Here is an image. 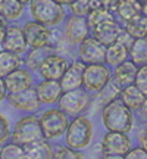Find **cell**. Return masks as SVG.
<instances>
[{
    "mask_svg": "<svg viewBox=\"0 0 147 159\" xmlns=\"http://www.w3.org/2000/svg\"><path fill=\"white\" fill-rule=\"evenodd\" d=\"M102 121L108 131L130 133L134 128V112L118 97L102 108Z\"/></svg>",
    "mask_w": 147,
    "mask_h": 159,
    "instance_id": "cell-1",
    "label": "cell"
},
{
    "mask_svg": "<svg viewBox=\"0 0 147 159\" xmlns=\"http://www.w3.org/2000/svg\"><path fill=\"white\" fill-rule=\"evenodd\" d=\"M93 122L90 118L84 115L72 116L69 121V125L65 133V143L77 150H84L93 142Z\"/></svg>",
    "mask_w": 147,
    "mask_h": 159,
    "instance_id": "cell-2",
    "label": "cell"
},
{
    "mask_svg": "<svg viewBox=\"0 0 147 159\" xmlns=\"http://www.w3.org/2000/svg\"><path fill=\"white\" fill-rule=\"evenodd\" d=\"M69 121L71 118L59 106L53 105L46 111H43V114L40 115V124H41V131H43L44 139L55 142L62 136H65Z\"/></svg>",
    "mask_w": 147,
    "mask_h": 159,
    "instance_id": "cell-3",
    "label": "cell"
},
{
    "mask_svg": "<svg viewBox=\"0 0 147 159\" xmlns=\"http://www.w3.org/2000/svg\"><path fill=\"white\" fill-rule=\"evenodd\" d=\"M31 18L47 27H56L65 19V6L56 0H31L29 2Z\"/></svg>",
    "mask_w": 147,
    "mask_h": 159,
    "instance_id": "cell-4",
    "label": "cell"
},
{
    "mask_svg": "<svg viewBox=\"0 0 147 159\" xmlns=\"http://www.w3.org/2000/svg\"><path fill=\"white\" fill-rule=\"evenodd\" d=\"M91 93L87 91L84 87H78V89H72V90L63 91L60 96L57 106L62 109L69 118L77 116V115H82L90 108L91 105Z\"/></svg>",
    "mask_w": 147,
    "mask_h": 159,
    "instance_id": "cell-5",
    "label": "cell"
},
{
    "mask_svg": "<svg viewBox=\"0 0 147 159\" xmlns=\"http://www.w3.org/2000/svg\"><path fill=\"white\" fill-rule=\"evenodd\" d=\"M43 131H41V124H40V116H35L34 114L25 115L19 118L15 122V127L12 130L11 140L19 143V144H28L35 140L43 139Z\"/></svg>",
    "mask_w": 147,
    "mask_h": 159,
    "instance_id": "cell-6",
    "label": "cell"
},
{
    "mask_svg": "<svg viewBox=\"0 0 147 159\" xmlns=\"http://www.w3.org/2000/svg\"><path fill=\"white\" fill-rule=\"evenodd\" d=\"M131 146L132 143L128 133L108 131L102 139V155L106 159H122Z\"/></svg>",
    "mask_w": 147,
    "mask_h": 159,
    "instance_id": "cell-7",
    "label": "cell"
},
{
    "mask_svg": "<svg viewBox=\"0 0 147 159\" xmlns=\"http://www.w3.org/2000/svg\"><path fill=\"white\" fill-rule=\"evenodd\" d=\"M112 78L110 68L106 63H88L85 65L84 78H82V87L91 94H96L97 91L103 89L105 84Z\"/></svg>",
    "mask_w": 147,
    "mask_h": 159,
    "instance_id": "cell-8",
    "label": "cell"
},
{
    "mask_svg": "<svg viewBox=\"0 0 147 159\" xmlns=\"http://www.w3.org/2000/svg\"><path fill=\"white\" fill-rule=\"evenodd\" d=\"M88 35H91V27H90V24H88L87 16L71 13L66 18V21H65V28H63V37H65V40L68 41L69 44L78 46Z\"/></svg>",
    "mask_w": 147,
    "mask_h": 159,
    "instance_id": "cell-9",
    "label": "cell"
},
{
    "mask_svg": "<svg viewBox=\"0 0 147 159\" xmlns=\"http://www.w3.org/2000/svg\"><path fill=\"white\" fill-rule=\"evenodd\" d=\"M78 59H81L85 65L103 63L106 61V46L100 43L96 37L88 35L78 44Z\"/></svg>",
    "mask_w": 147,
    "mask_h": 159,
    "instance_id": "cell-10",
    "label": "cell"
},
{
    "mask_svg": "<svg viewBox=\"0 0 147 159\" xmlns=\"http://www.w3.org/2000/svg\"><path fill=\"white\" fill-rule=\"evenodd\" d=\"M7 102L13 109L34 114L40 109L41 103L38 100L35 87H28L25 90L16 91V93H7Z\"/></svg>",
    "mask_w": 147,
    "mask_h": 159,
    "instance_id": "cell-11",
    "label": "cell"
},
{
    "mask_svg": "<svg viewBox=\"0 0 147 159\" xmlns=\"http://www.w3.org/2000/svg\"><path fill=\"white\" fill-rule=\"evenodd\" d=\"M24 34L28 43V47H40V46H46L51 43V33L53 30H50V27H47L44 24L38 22L35 19L27 21L24 24Z\"/></svg>",
    "mask_w": 147,
    "mask_h": 159,
    "instance_id": "cell-12",
    "label": "cell"
},
{
    "mask_svg": "<svg viewBox=\"0 0 147 159\" xmlns=\"http://www.w3.org/2000/svg\"><path fill=\"white\" fill-rule=\"evenodd\" d=\"M69 61L65 56L53 52L44 59L38 69V75L44 80H60L65 69L68 68Z\"/></svg>",
    "mask_w": 147,
    "mask_h": 159,
    "instance_id": "cell-13",
    "label": "cell"
},
{
    "mask_svg": "<svg viewBox=\"0 0 147 159\" xmlns=\"http://www.w3.org/2000/svg\"><path fill=\"white\" fill-rule=\"evenodd\" d=\"M35 91L41 105L53 106L57 105L60 96L63 94V89L60 85L59 80H41L38 84L35 85Z\"/></svg>",
    "mask_w": 147,
    "mask_h": 159,
    "instance_id": "cell-14",
    "label": "cell"
},
{
    "mask_svg": "<svg viewBox=\"0 0 147 159\" xmlns=\"http://www.w3.org/2000/svg\"><path fill=\"white\" fill-rule=\"evenodd\" d=\"M84 69L85 63L81 59H75L68 63V68L65 69L63 75L60 77V85H62L63 91L72 90V89H78L82 87V78H84Z\"/></svg>",
    "mask_w": 147,
    "mask_h": 159,
    "instance_id": "cell-15",
    "label": "cell"
},
{
    "mask_svg": "<svg viewBox=\"0 0 147 159\" xmlns=\"http://www.w3.org/2000/svg\"><path fill=\"white\" fill-rule=\"evenodd\" d=\"M2 49L15 52V53H21V55L28 50V43H27L22 27L7 25L5 39H3V43H2Z\"/></svg>",
    "mask_w": 147,
    "mask_h": 159,
    "instance_id": "cell-16",
    "label": "cell"
},
{
    "mask_svg": "<svg viewBox=\"0 0 147 159\" xmlns=\"http://www.w3.org/2000/svg\"><path fill=\"white\" fill-rule=\"evenodd\" d=\"M5 78L6 89L9 93H16V91L25 90L34 84V77L31 74V71L28 68H18L15 71H12L11 74H7Z\"/></svg>",
    "mask_w": 147,
    "mask_h": 159,
    "instance_id": "cell-17",
    "label": "cell"
},
{
    "mask_svg": "<svg viewBox=\"0 0 147 159\" xmlns=\"http://www.w3.org/2000/svg\"><path fill=\"white\" fill-rule=\"evenodd\" d=\"M121 31H122V25L116 19H112V21L102 22L96 25L94 28H91V35L96 37L105 46H109L118 40V35Z\"/></svg>",
    "mask_w": 147,
    "mask_h": 159,
    "instance_id": "cell-18",
    "label": "cell"
},
{
    "mask_svg": "<svg viewBox=\"0 0 147 159\" xmlns=\"http://www.w3.org/2000/svg\"><path fill=\"white\" fill-rule=\"evenodd\" d=\"M137 69H138V65L134 63L131 59H127L125 62L119 63L118 66H115L113 74H112V80L121 89H124L127 85L134 84L136 75H137Z\"/></svg>",
    "mask_w": 147,
    "mask_h": 159,
    "instance_id": "cell-19",
    "label": "cell"
},
{
    "mask_svg": "<svg viewBox=\"0 0 147 159\" xmlns=\"http://www.w3.org/2000/svg\"><path fill=\"white\" fill-rule=\"evenodd\" d=\"M25 149V158L29 159H50L55 158V149L50 144V140L40 139L33 143H28L24 146Z\"/></svg>",
    "mask_w": 147,
    "mask_h": 159,
    "instance_id": "cell-20",
    "label": "cell"
},
{
    "mask_svg": "<svg viewBox=\"0 0 147 159\" xmlns=\"http://www.w3.org/2000/svg\"><path fill=\"white\" fill-rule=\"evenodd\" d=\"M55 52V47L51 44L40 46V47H31L29 53H27V57L24 59V65L31 71V72H38L41 63L49 55Z\"/></svg>",
    "mask_w": 147,
    "mask_h": 159,
    "instance_id": "cell-21",
    "label": "cell"
},
{
    "mask_svg": "<svg viewBox=\"0 0 147 159\" xmlns=\"http://www.w3.org/2000/svg\"><path fill=\"white\" fill-rule=\"evenodd\" d=\"M127 59H130V47H127L121 41H113L112 44L106 46V61L105 63L109 66H118L119 63L125 62Z\"/></svg>",
    "mask_w": 147,
    "mask_h": 159,
    "instance_id": "cell-22",
    "label": "cell"
},
{
    "mask_svg": "<svg viewBox=\"0 0 147 159\" xmlns=\"http://www.w3.org/2000/svg\"><path fill=\"white\" fill-rule=\"evenodd\" d=\"M119 99H121L132 112H137V111L140 109V106L143 105V102H144L146 94H144L136 84H130L121 90Z\"/></svg>",
    "mask_w": 147,
    "mask_h": 159,
    "instance_id": "cell-23",
    "label": "cell"
},
{
    "mask_svg": "<svg viewBox=\"0 0 147 159\" xmlns=\"http://www.w3.org/2000/svg\"><path fill=\"white\" fill-rule=\"evenodd\" d=\"M24 65V59L21 53L0 49V77H6L12 71L21 68Z\"/></svg>",
    "mask_w": 147,
    "mask_h": 159,
    "instance_id": "cell-24",
    "label": "cell"
},
{
    "mask_svg": "<svg viewBox=\"0 0 147 159\" xmlns=\"http://www.w3.org/2000/svg\"><path fill=\"white\" fill-rule=\"evenodd\" d=\"M143 12V3L140 0H121L118 7L115 11V16L119 21L127 22L131 18L137 16L138 13Z\"/></svg>",
    "mask_w": 147,
    "mask_h": 159,
    "instance_id": "cell-25",
    "label": "cell"
},
{
    "mask_svg": "<svg viewBox=\"0 0 147 159\" xmlns=\"http://www.w3.org/2000/svg\"><path fill=\"white\" fill-rule=\"evenodd\" d=\"M25 3L21 0H0V16L7 22L18 21L22 16Z\"/></svg>",
    "mask_w": 147,
    "mask_h": 159,
    "instance_id": "cell-26",
    "label": "cell"
},
{
    "mask_svg": "<svg viewBox=\"0 0 147 159\" xmlns=\"http://www.w3.org/2000/svg\"><path fill=\"white\" fill-rule=\"evenodd\" d=\"M130 59L137 65L147 63V35L134 39L130 47Z\"/></svg>",
    "mask_w": 147,
    "mask_h": 159,
    "instance_id": "cell-27",
    "label": "cell"
},
{
    "mask_svg": "<svg viewBox=\"0 0 147 159\" xmlns=\"http://www.w3.org/2000/svg\"><path fill=\"white\" fill-rule=\"evenodd\" d=\"M124 28L130 33L134 39L147 35V16L144 13H138L137 16L131 18L130 21L124 22Z\"/></svg>",
    "mask_w": 147,
    "mask_h": 159,
    "instance_id": "cell-28",
    "label": "cell"
},
{
    "mask_svg": "<svg viewBox=\"0 0 147 159\" xmlns=\"http://www.w3.org/2000/svg\"><path fill=\"white\" fill-rule=\"evenodd\" d=\"M121 90H122V89H121V87L110 78L108 83L105 84V87L100 89V90L96 93L97 94V102L102 103L103 106H105V105H108L109 102H112V100H115V99H118L119 94H121Z\"/></svg>",
    "mask_w": 147,
    "mask_h": 159,
    "instance_id": "cell-29",
    "label": "cell"
},
{
    "mask_svg": "<svg viewBox=\"0 0 147 159\" xmlns=\"http://www.w3.org/2000/svg\"><path fill=\"white\" fill-rule=\"evenodd\" d=\"M87 19H88V24H90L91 28H94L99 24L116 19V16H115V13H113L112 11L106 9L105 6H99V7H94V9H91V11L88 12Z\"/></svg>",
    "mask_w": 147,
    "mask_h": 159,
    "instance_id": "cell-30",
    "label": "cell"
},
{
    "mask_svg": "<svg viewBox=\"0 0 147 159\" xmlns=\"http://www.w3.org/2000/svg\"><path fill=\"white\" fill-rule=\"evenodd\" d=\"M0 158L2 159H22L25 158V149L22 144L13 142H6L0 148Z\"/></svg>",
    "mask_w": 147,
    "mask_h": 159,
    "instance_id": "cell-31",
    "label": "cell"
},
{
    "mask_svg": "<svg viewBox=\"0 0 147 159\" xmlns=\"http://www.w3.org/2000/svg\"><path fill=\"white\" fill-rule=\"evenodd\" d=\"M55 158L57 159H81L84 158L82 150H77V149L71 148V146H57L55 149Z\"/></svg>",
    "mask_w": 147,
    "mask_h": 159,
    "instance_id": "cell-32",
    "label": "cell"
},
{
    "mask_svg": "<svg viewBox=\"0 0 147 159\" xmlns=\"http://www.w3.org/2000/svg\"><path fill=\"white\" fill-rule=\"evenodd\" d=\"M69 11L74 15L87 16L88 12L91 11V0H74L69 5Z\"/></svg>",
    "mask_w": 147,
    "mask_h": 159,
    "instance_id": "cell-33",
    "label": "cell"
},
{
    "mask_svg": "<svg viewBox=\"0 0 147 159\" xmlns=\"http://www.w3.org/2000/svg\"><path fill=\"white\" fill-rule=\"evenodd\" d=\"M134 84H136L137 87H138V89H140V90L147 96V63H144V65H138Z\"/></svg>",
    "mask_w": 147,
    "mask_h": 159,
    "instance_id": "cell-34",
    "label": "cell"
},
{
    "mask_svg": "<svg viewBox=\"0 0 147 159\" xmlns=\"http://www.w3.org/2000/svg\"><path fill=\"white\" fill-rule=\"evenodd\" d=\"M12 137V130H11V124H9V119L6 118L5 115L0 114V146L3 143L9 142Z\"/></svg>",
    "mask_w": 147,
    "mask_h": 159,
    "instance_id": "cell-35",
    "label": "cell"
},
{
    "mask_svg": "<svg viewBox=\"0 0 147 159\" xmlns=\"http://www.w3.org/2000/svg\"><path fill=\"white\" fill-rule=\"evenodd\" d=\"M127 159H147V150L143 146H137V148H132L127 152L125 155Z\"/></svg>",
    "mask_w": 147,
    "mask_h": 159,
    "instance_id": "cell-36",
    "label": "cell"
},
{
    "mask_svg": "<svg viewBox=\"0 0 147 159\" xmlns=\"http://www.w3.org/2000/svg\"><path fill=\"white\" fill-rule=\"evenodd\" d=\"M137 116H138V119H140V122L147 124V96H146V99H144L143 105L140 106V109L137 111Z\"/></svg>",
    "mask_w": 147,
    "mask_h": 159,
    "instance_id": "cell-37",
    "label": "cell"
},
{
    "mask_svg": "<svg viewBox=\"0 0 147 159\" xmlns=\"http://www.w3.org/2000/svg\"><path fill=\"white\" fill-rule=\"evenodd\" d=\"M138 142H140V146H143L147 150V125H144L141 131L138 133Z\"/></svg>",
    "mask_w": 147,
    "mask_h": 159,
    "instance_id": "cell-38",
    "label": "cell"
},
{
    "mask_svg": "<svg viewBox=\"0 0 147 159\" xmlns=\"http://www.w3.org/2000/svg\"><path fill=\"white\" fill-rule=\"evenodd\" d=\"M119 2H121V0H102V6H105L106 9H109V11H112L113 13H115Z\"/></svg>",
    "mask_w": 147,
    "mask_h": 159,
    "instance_id": "cell-39",
    "label": "cell"
},
{
    "mask_svg": "<svg viewBox=\"0 0 147 159\" xmlns=\"http://www.w3.org/2000/svg\"><path fill=\"white\" fill-rule=\"evenodd\" d=\"M7 89H6V84H5V78L0 77V103L3 102L5 99H7Z\"/></svg>",
    "mask_w": 147,
    "mask_h": 159,
    "instance_id": "cell-40",
    "label": "cell"
},
{
    "mask_svg": "<svg viewBox=\"0 0 147 159\" xmlns=\"http://www.w3.org/2000/svg\"><path fill=\"white\" fill-rule=\"evenodd\" d=\"M6 28H7V21L0 16V47H2V43H3V39H5Z\"/></svg>",
    "mask_w": 147,
    "mask_h": 159,
    "instance_id": "cell-41",
    "label": "cell"
},
{
    "mask_svg": "<svg viewBox=\"0 0 147 159\" xmlns=\"http://www.w3.org/2000/svg\"><path fill=\"white\" fill-rule=\"evenodd\" d=\"M56 2H57V3H60L62 6H69L74 0H56Z\"/></svg>",
    "mask_w": 147,
    "mask_h": 159,
    "instance_id": "cell-42",
    "label": "cell"
},
{
    "mask_svg": "<svg viewBox=\"0 0 147 159\" xmlns=\"http://www.w3.org/2000/svg\"><path fill=\"white\" fill-rule=\"evenodd\" d=\"M143 13L147 16V2H144V3H143Z\"/></svg>",
    "mask_w": 147,
    "mask_h": 159,
    "instance_id": "cell-43",
    "label": "cell"
},
{
    "mask_svg": "<svg viewBox=\"0 0 147 159\" xmlns=\"http://www.w3.org/2000/svg\"><path fill=\"white\" fill-rule=\"evenodd\" d=\"M21 2H22V3H25V5H27V3H29L31 0H21Z\"/></svg>",
    "mask_w": 147,
    "mask_h": 159,
    "instance_id": "cell-44",
    "label": "cell"
},
{
    "mask_svg": "<svg viewBox=\"0 0 147 159\" xmlns=\"http://www.w3.org/2000/svg\"><path fill=\"white\" fill-rule=\"evenodd\" d=\"M140 2H141V3H144V2H147V0H140Z\"/></svg>",
    "mask_w": 147,
    "mask_h": 159,
    "instance_id": "cell-45",
    "label": "cell"
}]
</instances>
